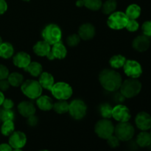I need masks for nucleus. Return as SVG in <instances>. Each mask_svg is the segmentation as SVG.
I'll return each instance as SVG.
<instances>
[{"mask_svg":"<svg viewBox=\"0 0 151 151\" xmlns=\"http://www.w3.org/2000/svg\"><path fill=\"white\" fill-rule=\"evenodd\" d=\"M99 81L102 86L109 91H116L119 89L122 83L120 74L114 69H103L99 75Z\"/></svg>","mask_w":151,"mask_h":151,"instance_id":"obj_1","label":"nucleus"},{"mask_svg":"<svg viewBox=\"0 0 151 151\" xmlns=\"http://www.w3.org/2000/svg\"><path fill=\"white\" fill-rule=\"evenodd\" d=\"M119 89L120 93L125 98H132L140 93L142 83L137 78H130L122 83Z\"/></svg>","mask_w":151,"mask_h":151,"instance_id":"obj_2","label":"nucleus"},{"mask_svg":"<svg viewBox=\"0 0 151 151\" xmlns=\"http://www.w3.org/2000/svg\"><path fill=\"white\" fill-rule=\"evenodd\" d=\"M42 37L44 41L50 45L60 42L62 37V31L58 25L50 24L46 26L42 31Z\"/></svg>","mask_w":151,"mask_h":151,"instance_id":"obj_3","label":"nucleus"},{"mask_svg":"<svg viewBox=\"0 0 151 151\" xmlns=\"http://www.w3.org/2000/svg\"><path fill=\"white\" fill-rule=\"evenodd\" d=\"M42 87L39 82L33 80H27L21 85L22 93L29 99H37L41 95Z\"/></svg>","mask_w":151,"mask_h":151,"instance_id":"obj_4","label":"nucleus"},{"mask_svg":"<svg viewBox=\"0 0 151 151\" xmlns=\"http://www.w3.org/2000/svg\"><path fill=\"white\" fill-rule=\"evenodd\" d=\"M135 133L134 126L128 122H119L114 127V133L120 141H129L133 138Z\"/></svg>","mask_w":151,"mask_h":151,"instance_id":"obj_5","label":"nucleus"},{"mask_svg":"<svg viewBox=\"0 0 151 151\" xmlns=\"http://www.w3.org/2000/svg\"><path fill=\"white\" fill-rule=\"evenodd\" d=\"M94 131L99 137L107 139L114 133V126L110 120L108 119H103L96 123Z\"/></svg>","mask_w":151,"mask_h":151,"instance_id":"obj_6","label":"nucleus"},{"mask_svg":"<svg viewBox=\"0 0 151 151\" xmlns=\"http://www.w3.org/2000/svg\"><path fill=\"white\" fill-rule=\"evenodd\" d=\"M52 94L58 100H66L72 95V88L68 83L58 82L53 85L51 89Z\"/></svg>","mask_w":151,"mask_h":151,"instance_id":"obj_7","label":"nucleus"},{"mask_svg":"<svg viewBox=\"0 0 151 151\" xmlns=\"http://www.w3.org/2000/svg\"><path fill=\"white\" fill-rule=\"evenodd\" d=\"M128 18L125 13L122 12H114L107 20V24L111 29H122L125 28L128 22Z\"/></svg>","mask_w":151,"mask_h":151,"instance_id":"obj_8","label":"nucleus"},{"mask_svg":"<svg viewBox=\"0 0 151 151\" xmlns=\"http://www.w3.org/2000/svg\"><path fill=\"white\" fill-rule=\"evenodd\" d=\"M87 107L86 103L81 100H75L69 106V111L72 118L81 119L86 114Z\"/></svg>","mask_w":151,"mask_h":151,"instance_id":"obj_9","label":"nucleus"},{"mask_svg":"<svg viewBox=\"0 0 151 151\" xmlns=\"http://www.w3.org/2000/svg\"><path fill=\"white\" fill-rule=\"evenodd\" d=\"M123 69L125 75L131 78H138L142 74L141 64L137 60H126Z\"/></svg>","mask_w":151,"mask_h":151,"instance_id":"obj_10","label":"nucleus"},{"mask_svg":"<svg viewBox=\"0 0 151 151\" xmlns=\"http://www.w3.org/2000/svg\"><path fill=\"white\" fill-rule=\"evenodd\" d=\"M112 117L119 122H128L131 117L130 110L124 105H117L112 110Z\"/></svg>","mask_w":151,"mask_h":151,"instance_id":"obj_11","label":"nucleus"},{"mask_svg":"<svg viewBox=\"0 0 151 151\" xmlns=\"http://www.w3.org/2000/svg\"><path fill=\"white\" fill-rule=\"evenodd\" d=\"M8 144L13 149H22L27 142V137L24 133L21 131H14L9 136Z\"/></svg>","mask_w":151,"mask_h":151,"instance_id":"obj_12","label":"nucleus"},{"mask_svg":"<svg viewBox=\"0 0 151 151\" xmlns=\"http://www.w3.org/2000/svg\"><path fill=\"white\" fill-rule=\"evenodd\" d=\"M135 123L141 131H148L151 128V116L145 111H141L136 116Z\"/></svg>","mask_w":151,"mask_h":151,"instance_id":"obj_13","label":"nucleus"},{"mask_svg":"<svg viewBox=\"0 0 151 151\" xmlns=\"http://www.w3.org/2000/svg\"><path fill=\"white\" fill-rule=\"evenodd\" d=\"M67 50L65 46L61 42L56 43L53 44L51 48L50 53L47 56L49 60H54V59H63L66 56Z\"/></svg>","mask_w":151,"mask_h":151,"instance_id":"obj_14","label":"nucleus"},{"mask_svg":"<svg viewBox=\"0 0 151 151\" xmlns=\"http://www.w3.org/2000/svg\"><path fill=\"white\" fill-rule=\"evenodd\" d=\"M150 46V41L149 37L145 35H139L136 37L132 42L133 48L137 52H143L147 51Z\"/></svg>","mask_w":151,"mask_h":151,"instance_id":"obj_15","label":"nucleus"},{"mask_svg":"<svg viewBox=\"0 0 151 151\" xmlns=\"http://www.w3.org/2000/svg\"><path fill=\"white\" fill-rule=\"evenodd\" d=\"M78 35L81 39L88 41L91 39L95 35V28L90 23L83 24L78 29Z\"/></svg>","mask_w":151,"mask_h":151,"instance_id":"obj_16","label":"nucleus"},{"mask_svg":"<svg viewBox=\"0 0 151 151\" xmlns=\"http://www.w3.org/2000/svg\"><path fill=\"white\" fill-rule=\"evenodd\" d=\"M13 62L15 66H16L17 67L24 69L31 62L30 56L25 52H19L13 57Z\"/></svg>","mask_w":151,"mask_h":151,"instance_id":"obj_17","label":"nucleus"},{"mask_svg":"<svg viewBox=\"0 0 151 151\" xmlns=\"http://www.w3.org/2000/svg\"><path fill=\"white\" fill-rule=\"evenodd\" d=\"M18 111L21 115L27 118L35 114V108L31 102L23 101L18 105Z\"/></svg>","mask_w":151,"mask_h":151,"instance_id":"obj_18","label":"nucleus"},{"mask_svg":"<svg viewBox=\"0 0 151 151\" xmlns=\"http://www.w3.org/2000/svg\"><path fill=\"white\" fill-rule=\"evenodd\" d=\"M51 50V46L45 41H38L33 47V51L37 55L47 57Z\"/></svg>","mask_w":151,"mask_h":151,"instance_id":"obj_19","label":"nucleus"},{"mask_svg":"<svg viewBox=\"0 0 151 151\" xmlns=\"http://www.w3.org/2000/svg\"><path fill=\"white\" fill-rule=\"evenodd\" d=\"M39 83L43 88L51 91L53 85L55 84V80L52 75L48 72H42L40 75Z\"/></svg>","mask_w":151,"mask_h":151,"instance_id":"obj_20","label":"nucleus"},{"mask_svg":"<svg viewBox=\"0 0 151 151\" xmlns=\"http://www.w3.org/2000/svg\"><path fill=\"white\" fill-rule=\"evenodd\" d=\"M36 104L41 110L44 111H50L53 108L52 100L48 96H40L37 98Z\"/></svg>","mask_w":151,"mask_h":151,"instance_id":"obj_21","label":"nucleus"},{"mask_svg":"<svg viewBox=\"0 0 151 151\" xmlns=\"http://www.w3.org/2000/svg\"><path fill=\"white\" fill-rule=\"evenodd\" d=\"M136 143L141 147H148L151 143L150 133H148L147 131H142L137 136Z\"/></svg>","mask_w":151,"mask_h":151,"instance_id":"obj_22","label":"nucleus"},{"mask_svg":"<svg viewBox=\"0 0 151 151\" xmlns=\"http://www.w3.org/2000/svg\"><path fill=\"white\" fill-rule=\"evenodd\" d=\"M13 53H14V49L10 43H1L0 45V57L4 59H8L13 56Z\"/></svg>","mask_w":151,"mask_h":151,"instance_id":"obj_23","label":"nucleus"},{"mask_svg":"<svg viewBox=\"0 0 151 151\" xmlns=\"http://www.w3.org/2000/svg\"><path fill=\"white\" fill-rule=\"evenodd\" d=\"M125 13L128 19H136L137 20L141 15V7L137 4H130L127 7Z\"/></svg>","mask_w":151,"mask_h":151,"instance_id":"obj_24","label":"nucleus"},{"mask_svg":"<svg viewBox=\"0 0 151 151\" xmlns=\"http://www.w3.org/2000/svg\"><path fill=\"white\" fill-rule=\"evenodd\" d=\"M24 70L29 72L32 76L38 77L42 73L43 67L41 63L38 62H30L29 64L24 68Z\"/></svg>","mask_w":151,"mask_h":151,"instance_id":"obj_25","label":"nucleus"},{"mask_svg":"<svg viewBox=\"0 0 151 151\" xmlns=\"http://www.w3.org/2000/svg\"><path fill=\"white\" fill-rule=\"evenodd\" d=\"M7 79L10 85L13 87L20 86L23 83L24 81V78L22 75H21L19 72H13L11 74H9Z\"/></svg>","mask_w":151,"mask_h":151,"instance_id":"obj_26","label":"nucleus"},{"mask_svg":"<svg viewBox=\"0 0 151 151\" xmlns=\"http://www.w3.org/2000/svg\"><path fill=\"white\" fill-rule=\"evenodd\" d=\"M125 61H126L125 57L121 55H114L113 57L111 58L109 63L114 69H119L124 66Z\"/></svg>","mask_w":151,"mask_h":151,"instance_id":"obj_27","label":"nucleus"},{"mask_svg":"<svg viewBox=\"0 0 151 151\" xmlns=\"http://www.w3.org/2000/svg\"><path fill=\"white\" fill-rule=\"evenodd\" d=\"M116 1L115 0H107L102 4V11L105 14H111L116 8Z\"/></svg>","mask_w":151,"mask_h":151,"instance_id":"obj_28","label":"nucleus"},{"mask_svg":"<svg viewBox=\"0 0 151 151\" xmlns=\"http://www.w3.org/2000/svg\"><path fill=\"white\" fill-rule=\"evenodd\" d=\"M69 104L63 100H59L58 102L53 104V108L55 111L58 114H65L69 111Z\"/></svg>","mask_w":151,"mask_h":151,"instance_id":"obj_29","label":"nucleus"},{"mask_svg":"<svg viewBox=\"0 0 151 151\" xmlns=\"http://www.w3.org/2000/svg\"><path fill=\"white\" fill-rule=\"evenodd\" d=\"M15 125L13 121H5L3 122L1 127V133L5 137H9L11 134L14 132Z\"/></svg>","mask_w":151,"mask_h":151,"instance_id":"obj_30","label":"nucleus"},{"mask_svg":"<svg viewBox=\"0 0 151 151\" xmlns=\"http://www.w3.org/2000/svg\"><path fill=\"white\" fill-rule=\"evenodd\" d=\"M83 3L86 7L91 10H98L103 4L101 0H83Z\"/></svg>","mask_w":151,"mask_h":151,"instance_id":"obj_31","label":"nucleus"},{"mask_svg":"<svg viewBox=\"0 0 151 151\" xmlns=\"http://www.w3.org/2000/svg\"><path fill=\"white\" fill-rule=\"evenodd\" d=\"M112 110H113V108L108 103L102 104L100 107V114L104 119H109L112 117Z\"/></svg>","mask_w":151,"mask_h":151,"instance_id":"obj_32","label":"nucleus"},{"mask_svg":"<svg viewBox=\"0 0 151 151\" xmlns=\"http://www.w3.org/2000/svg\"><path fill=\"white\" fill-rule=\"evenodd\" d=\"M14 116V112L11 109H3L0 110V119L2 122H5V121H13Z\"/></svg>","mask_w":151,"mask_h":151,"instance_id":"obj_33","label":"nucleus"},{"mask_svg":"<svg viewBox=\"0 0 151 151\" xmlns=\"http://www.w3.org/2000/svg\"><path fill=\"white\" fill-rule=\"evenodd\" d=\"M81 39V38H80L79 35H78V34H72V35L67 37L66 42H67V44L69 47H74L79 44Z\"/></svg>","mask_w":151,"mask_h":151,"instance_id":"obj_34","label":"nucleus"},{"mask_svg":"<svg viewBox=\"0 0 151 151\" xmlns=\"http://www.w3.org/2000/svg\"><path fill=\"white\" fill-rule=\"evenodd\" d=\"M139 27V24L136 19H129L125 27V28L130 32H136L138 30Z\"/></svg>","mask_w":151,"mask_h":151,"instance_id":"obj_35","label":"nucleus"},{"mask_svg":"<svg viewBox=\"0 0 151 151\" xmlns=\"http://www.w3.org/2000/svg\"><path fill=\"white\" fill-rule=\"evenodd\" d=\"M142 30L145 35L147 37H151V20L146 21L142 24Z\"/></svg>","mask_w":151,"mask_h":151,"instance_id":"obj_36","label":"nucleus"},{"mask_svg":"<svg viewBox=\"0 0 151 151\" xmlns=\"http://www.w3.org/2000/svg\"><path fill=\"white\" fill-rule=\"evenodd\" d=\"M119 141L120 140L116 137V136L111 135L110 137L107 139L108 144L111 147H116L119 145Z\"/></svg>","mask_w":151,"mask_h":151,"instance_id":"obj_37","label":"nucleus"},{"mask_svg":"<svg viewBox=\"0 0 151 151\" xmlns=\"http://www.w3.org/2000/svg\"><path fill=\"white\" fill-rule=\"evenodd\" d=\"M9 70L5 66L0 64V81L1 80L7 79L9 75Z\"/></svg>","mask_w":151,"mask_h":151,"instance_id":"obj_38","label":"nucleus"},{"mask_svg":"<svg viewBox=\"0 0 151 151\" xmlns=\"http://www.w3.org/2000/svg\"><path fill=\"white\" fill-rule=\"evenodd\" d=\"M1 106L4 109H12L14 106V103L11 99H4Z\"/></svg>","mask_w":151,"mask_h":151,"instance_id":"obj_39","label":"nucleus"},{"mask_svg":"<svg viewBox=\"0 0 151 151\" xmlns=\"http://www.w3.org/2000/svg\"><path fill=\"white\" fill-rule=\"evenodd\" d=\"M10 83H9L7 79H4L0 81V90H1V91H7L9 88V87H10Z\"/></svg>","mask_w":151,"mask_h":151,"instance_id":"obj_40","label":"nucleus"},{"mask_svg":"<svg viewBox=\"0 0 151 151\" xmlns=\"http://www.w3.org/2000/svg\"><path fill=\"white\" fill-rule=\"evenodd\" d=\"M38 123V118L35 116V115H32V116L27 117V124L30 126H35Z\"/></svg>","mask_w":151,"mask_h":151,"instance_id":"obj_41","label":"nucleus"},{"mask_svg":"<svg viewBox=\"0 0 151 151\" xmlns=\"http://www.w3.org/2000/svg\"><path fill=\"white\" fill-rule=\"evenodd\" d=\"M7 10V4L5 0H0V16L4 14Z\"/></svg>","mask_w":151,"mask_h":151,"instance_id":"obj_42","label":"nucleus"},{"mask_svg":"<svg viewBox=\"0 0 151 151\" xmlns=\"http://www.w3.org/2000/svg\"><path fill=\"white\" fill-rule=\"evenodd\" d=\"M0 151H13V148L9 144L2 143L0 144Z\"/></svg>","mask_w":151,"mask_h":151,"instance_id":"obj_43","label":"nucleus"},{"mask_svg":"<svg viewBox=\"0 0 151 151\" xmlns=\"http://www.w3.org/2000/svg\"><path fill=\"white\" fill-rule=\"evenodd\" d=\"M4 99H5V98H4V94H3L2 91H1V90H0V106H1V105H2L3 101H4Z\"/></svg>","mask_w":151,"mask_h":151,"instance_id":"obj_44","label":"nucleus"},{"mask_svg":"<svg viewBox=\"0 0 151 151\" xmlns=\"http://www.w3.org/2000/svg\"><path fill=\"white\" fill-rule=\"evenodd\" d=\"M76 5L79 7H83V6H84L83 0H78V1H76Z\"/></svg>","mask_w":151,"mask_h":151,"instance_id":"obj_45","label":"nucleus"},{"mask_svg":"<svg viewBox=\"0 0 151 151\" xmlns=\"http://www.w3.org/2000/svg\"><path fill=\"white\" fill-rule=\"evenodd\" d=\"M13 151H23L22 150V149H14V150H13Z\"/></svg>","mask_w":151,"mask_h":151,"instance_id":"obj_46","label":"nucleus"},{"mask_svg":"<svg viewBox=\"0 0 151 151\" xmlns=\"http://www.w3.org/2000/svg\"><path fill=\"white\" fill-rule=\"evenodd\" d=\"M3 41H2V38H1V37L0 36V45H1V43H2Z\"/></svg>","mask_w":151,"mask_h":151,"instance_id":"obj_47","label":"nucleus"},{"mask_svg":"<svg viewBox=\"0 0 151 151\" xmlns=\"http://www.w3.org/2000/svg\"><path fill=\"white\" fill-rule=\"evenodd\" d=\"M39 151H50V150H39Z\"/></svg>","mask_w":151,"mask_h":151,"instance_id":"obj_48","label":"nucleus"},{"mask_svg":"<svg viewBox=\"0 0 151 151\" xmlns=\"http://www.w3.org/2000/svg\"><path fill=\"white\" fill-rule=\"evenodd\" d=\"M24 1H29V0H24Z\"/></svg>","mask_w":151,"mask_h":151,"instance_id":"obj_49","label":"nucleus"},{"mask_svg":"<svg viewBox=\"0 0 151 151\" xmlns=\"http://www.w3.org/2000/svg\"><path fill=\"white\" fill-rule=\"evenodd\" d=\"M150 135H151V128H150Z\"/></svg>","mask_w":151,"mask_h":151,"instance_id":"obj_50","label":"nucleus"},{"mask_svg":"<svg viewBox=\"0 0 151 151\" xmlns=\"http://www.w3.org/2000/svg\"><path fill=\"white\" fill-rule=\"evenodd\" d=\"M0 122H1V119H0Z\"/></svg>","mask_w":151,"mask_h":151,"instance_id":"obj_51","label":"nucleus"}]
</instances>
